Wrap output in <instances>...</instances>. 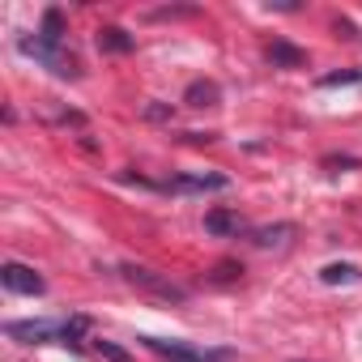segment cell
<instances>
[{
	"instance_id": "cell-1",
	"label": "cell",
	"mask_w": 362,
	"mask_h": 362,
	"mask_svg": "<svg viewBox=\"0 0 362 362\" xmlns=\"http://www.w3.org/2000/svg\"><path fill=\"white\" fill-rule=\"evenodd\" d=\"M119 277H124L132 290H145V294L166 298V303H184V298H188V290L179 286V281H170L166 273H153V269H145V264H124Z\"/></svg>"
},
{
	"instance_id": "cell-2",
	"label": "cell",
	"mask_w": 362,
	"mask_h": 362,
	"mask_svg": "<svg viewBox=\"0 0 362 362\" xmlns=\"http://www.w3.org/2000/svg\"><path fill=\"white\" fill-rule=\"evenodd\" d=\"M145 349H153L158 358L166 362H222L226 349H197V345H184V341H162V337H136Z\"/></svg>"
},
{
	"instance_id": "cell-3",
	"label": "cell",
	"mask_w": 362,
	"mask_h": 362,
	"mask_svg": "<svg viewBox=\"0 0 362 362\" xmlns=\"http://www.w3.org/2000/svg\"><path fill=\"white\" fill-rule=\"evenodd\" d=\"M5 337L26 341V345H43V341H60L64 337V320H9Z\"/></svg>"
},
{
	"instance_id": "cell-4",
	"label": "cell",
	"mask_w": 362,
	"mask_h": 362,
	"mask_svg": "<svg viewBox=\"0 0 362 362\" xmlns=\"http://www.w3.org/2000/svg\"><path fill=\"white\" fill-rule=\"evenodd\" d=\"M18 52H22V56H35V60H39V64H47L56 77H73V73H77V69H73V60H69L56 43H47V39H39V35H35V39H22V43H18Z\"/></svg>"
},
{
	"instance_id": "cell-5",
	"label": "cell",
	"mask_w": 362,
	"mask_h": 362,
	"mask_svg": "<svg viewBox=\"0 0 362 362\" xmlns=\"http://www.w3.org/2000/svg\"><path fill=\"white\" fill-rule=\"evenodd\" d=\"M0 286H5L9 294H43L47 290V281L30 269V264H18V260H9V264H0Z\"/></svg>"
},
{
	"instance_id": "cell-6",
	"label": "cell",
	"mask_w": 362,
	"mask_h": 362,
	"mask_svg": "<svg viewBox=\"0 0 362 362\" xmlns=\"http://www.w3.org/2000/svg\"><path fill=\"white\" fill-rule=\"evenodd\" d=\"M166 188L170 192H222V188H230V179L214 175V170H205V175H175Z\"/></svg>"
},
{
	"instance_id": "cell-7",
	"label": "cell",
	"mask_w": 362,
	"mask_h": 362,
	"mask_svg": "<svg viewBox=\"0 0 362 362\" xmlns=\"http://www.w3.org/2000/svg\"><path fill=\"white\" fill-rule=\"evenodd\" d=\"M184 103H188V107H218V103H222V86L209 81V77H197V81L184 90Z\"/></svg>"
},
{
	"instance_id": "cell-8",
	"label": "cell",
	"mask_w": 362,
	"mask_h": 362,
	"mask_svg": "<svg viewBox=\"0 0 362 362\" xmlns=\"http://www.w3.org/2000/svg\"><path fill=\"white\" fill-rule=\"evenodd\" d=\"M269 64H273V69H303V64H307V52L294 47V43H286V39H273V47H269Z\"/></svg>"
},
{
	"instance_id": "cell-9",
	"label": "cell",
	"mask_w": 362,
	"mask_h": 362,
	"mask_svg": "<svg viewBox=\"0 0 362 362\" xmlns=\"http://www.w3.org/2000/svg\"><path fill=\"white\" fill-rule=\"evenodd\" d=\"M98 47L111 52V56H128V52L136 47V39H132L128 30H119V26H103V30H98Z\"/></svg>"
},
{
	"instance_id": "cell-10",
	"label": "cell",
	"mask_w": 362,
	"mask_h": 362,
	"mask_svg": "<svg viewBox=\"0 0 362 362\" xmlns=\"http://www.w3.org/2000/svg\"><path fill=\"white\" fill-rule=\"evenodd\" d=\"M294 239V226L290 222H277V226H260V230H252V243L256 247H286Z\"/></svg>"
},
{
	"instance_id": "cell-11",
	"label": "cell",
	"mask_w": 362,
	"mask_h": 362,
	"mask_svg": "<svg viewBox=\"0 0 362 362\" xmlns=\"http://www.w3.org/2000/svg\"><path fill=\"white\" fill-rule=\"evenodd\" d=\"M205 230H209V235H239V230H243V222H239V214L214 209V214H205Z\"/></svg>"
},
{
	"instance_id": "cell-12",
	"label": "cell",
	"mask_w": 362,
	"mask_h": 362,
	"mask_svg": "<svg viewBox=\"0 0 362 362\" xmlns=\"http://www.w3.org/2000/svg\"><path fill=\"white\" fill-rule=\"evenodd\" d=\"M362 273H358V264H324L320 269V281L324 286H349V281H358Z\"/></svg>"
},
{
	"instance_id": "cell-13",
	"label": "cell",
	"mask_w": 362,
	"mask_h": 362,
	"mask_svg": "<svg viewBox=\"0 0 362 362\" xmlns=\"http://www.w3.org/2000/svg\"><path fill=\"white\" fill-rule=\"evenodd\" d=\"M39 39H47V43L60 47V39H64V18H60V9H47V13H43V30H39Z\"/></svg>"
},
{
	"instance_id": "cell-14",
	"label": "cell",
	"mask_w": 362,
	"mask_h": 362,
	"mask_svg": "<svg viewBox=\"0 0 362 362\" xmlns=\"http://www.w3.org/2000/svg\"><path fill=\"white\" fill-rule=\"evenodd\" d=\"M337 86H362V69H341L320 77V90H337Z\"/></svg>"
},
{
	"instance_id": "cell-15",
	"label": "cell",
	"mask_w": 362,
	"mask_h": 362,
	"mask_svg": "<svg viewBox=\"0 0 362 362\" xmlns=\"http://www.w3.org/2000/svg\"><path fill=\"white\" fill-rule=\"evenodd\" d=\"M94 358H103V362H132V354H128L124 345L103 341V337H94Z\"/></svg>"
}]
</instances>
